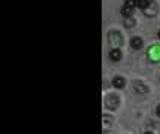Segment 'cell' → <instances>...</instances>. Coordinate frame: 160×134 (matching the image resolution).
Returning a JSON list of instances; mask_svg holds the SVG:
<instances>
[{"label":"cell","mask_w":160,"mask_h":134,"mask_svg":"<svg viewBox=\"0 0 160 134\" xmlns=\"http://www.w3.org/2000/svg\"><path fill=\"white\" fill-rule=\"evenodd\" d=\"M121 57H123V54H121L120 49L114 48V49H111L109 51V58L112 60V61H120Z\"/></svg>","instance_id":"1"},{"label":"cell","mask_w":160,"mask_h":134,"mask_svg":"<svg viewBox=\"0 0 160 134\" xmlns=\"http://www.w3.org/2000/svg\"><path fill=\"white\" fill-rule=\"evenodd\" d=\"M142 45H144V42H142V39L141 37H133L130 40V46L133 49H141L142 48Z\"/></svg>","instance_id":"2"},{"label":"cell","mask_w":160,"mask_h":134,"mask_svg":"<svg viewBox=\"0 0 160 134\" xmlns=\"http://www.w3.org/2000/svg\"><path fill=\"white\" fill-rule=\"evenodd\" d=\"M112 85L115 86V88H124V85H126V81H124V77L117 76V77H114Z\"/></svg>","instance_id":"3"},{"label":"cell","mask_w":160,"mask_h":134,"mask_svg":"<svg viewBox=\"0 0 160 134\" xmlns=\"http://www.w3.org/2000/svg\"><path fill=\"white\" fill-rule=\"evenodd\" d=\"M121 15L126 17V18H130V17L133 15V9L129 8V6H123V8H121Z\"/></svg>","instance_id":"4"},{"label":"cell","mask_w":160,"mask_h":134,"mask_svg":"<svg viewBox=\"0 0 160 134\" xmlns=\"http://www.w3.org/2000/svg\"><path fill=\"white\" fill-rule=\"evenodd\" d=\"M151 0H138V6H139L141 9H147L148 6H150Z\"/></svg>","instance_id":"5"},{"label":"cell","mask_w":160,"mask_h":134,"mask_svg":"<svg viewBox=\"0 0 160 134\" xmlns=\"http://www.w3.org/2000/svg\"><path fill=\"white\" fill-rule=\"evenodd\" d=\"M124 6H129V8H135L138 6V0H124Z\"/></svg>","instance_id":"6"},{"label":"cell","mask_w":160,"mask_h":134,"mask_svg":"<svg viewBox=\"0 0 160 134\" xmlns=\"http://www.w3.org/2000/svg\"><path fill=\"white\" fill-rule=\"evenodd\" d=\"M135 86H136V89H138V91H139V93H147V91H148V88H147V86L144 85H141V82H136V84H135Z\"/></svg>","instance_id":"7"},{"label":"cell","mask_w":160,"mask_h":134,"mask_svg":"<svg viewBox=\"0 0 160 134\" xmlns=\"http://www.w3.org/2000/svg\"><path fill=\"white\" fill-rule=\"evenodd\" d=\"M156 110H157V115H159V116H160V104H159V106H157V109H156Z\"/></svg>","instance_id":"8"},{"label":"cell","mask_w":160,"mask_h":134,"mask_svg":"<svg viewBox=\"0 0 160 134\" xmlns=\"http://www.w3.org/2000/svg\"><path fill=\"white\" fill-rule=\"evenodd\" d=\"M159 37H160V31H159Z\"/></svg>","instance_id":"9"}]
</instances>
